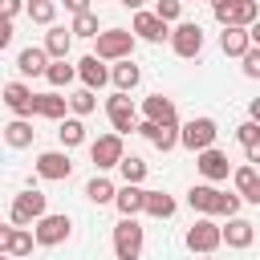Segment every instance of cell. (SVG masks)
Wrapping results in <instances>:
<instances>
[{
    "label": "cell",
    "instance_id": "obj_36",
    "mask_svg": "<svg viewBox=\"0 0 260 260\" xmlns=\"http://www.w3.org/2000/svg\"><path fill=\"white\" fill-rule=\"evenodd\" d=\"M45 77H49V85H69V81L77 77V69H73V65H65V57H61V61H53V65H49V73H45Z\"/></svg>",
    "mask_w": 260,
    "mask_h": 260
},
{
    "label": "cell",
    "instance_id": "obj_32",
    "mask_svg": "<svg viewBox=\"0 0 260 260\" xmlns=\"http://www.w3.org/2000/svg\"><path fill=\"white\" fill-rule=\"evenodd\" d=\"M93 106H98V98H93V89H89V85H85V89H77V93H69V110H73L77 118L93 114Z\"/></svg>",
    "mask_w": 260,
    "mask_h": 260
},
{
    "label": "cell",
    "instance_id": "obj_48",
    "mask_svg": "<svg viewBox=\"0 0 260 260\" xmlns=\"http://www.w3.org/2000/svg\"><path fill=\"white\" fill-rule=\"evenodd\" d=\"M4 260H16V256H8V252H4Z\"/></svg>",
    "mask_w": 260,
    "mask_h": 260
},
{
    "label": "cell",
    "instance_id": "obj_42",
    "mask_svg": "<svg viewBox=\"0 0 260 260\" xmlns=\"http://www.w3.org/2000/svg\"><path fill=\"white\" fill-rule=\"evenodd\" d=\"M244 154H248V162L256 167V162H260V142H252V146H244Z\"/></svg>",
    "mask_w": 260,
    "mask_h": 260
},
{
    "label": "cell",
    "instance_id": "obj_39",
    "mask_svg": "<svg viewBox=\"0 0 260 260\" xmlns=\"http://www.w3.org/2000/svg\"><path fill=\"white\" fill-rule=\"evenodd\" d=\"M240 61H244V77H260V45H252Z\"/></svg>",
    "mask_w": 260,
    "mask_h": 260
},
{
    "label": "cell",
    "instance_id": "obj_11",
    "mask_svg": "<svg viewBox=\"0 0 260 260\" xmlns=\"http://www.w3.org/2000/svg\"><path fill=\"white\" fill-rule=\"evenodd\" d=\"M211 12H215L219 24H244V28H252L260 20V0H232V4H219Z\"/></svg>",
    "mask_w": 260,
    "mask_h": 260
},
{
    "label": "cell",
    "instance_id": "obj_47",
    "mask_svg": "<svg viewBox=\"0 0 260 260\" xmlns=\"http://www.w3.org/2000/svg\"><path fill=\"white\" fill-rule=\"evenodd\" d=\"M219 4H232V0H211V8H219Z\"/></svg>",
    "mask_w": 260,
    "mask_h": 260
},
{
    "label": "cell",
    "instance_id": "obj_1",
    "mask_svg": "<svg viewBox=\"0 0 260 260\" xmlns=\"http://www.w3.org/2000/svg\"><path fill=\"white\" fill-rule=\"evenodd\" d=\"M187 203H191V211H203V215H236L240 211V203H244V195L236 191V195H228V191H219V187H211V183H199V187H191L187 191Z\"/></svg>",
    "mask_w": 260,
    "mask_h": 260
},
{
    "label": "cell",
    "instance_id": "obj_35",
    "mask_svg": "<svg viewBox=\"0 0 260 260\" xmlns=\"http://www.w3.org/2000/svg\"><path fill=\"white\" fill-rule=\"evenodd\" d=\"M73 37H98V16L93 12H73Z\"/></svg>",
    "mask_w": 260,
    "mask_h": 260
},
{
    "label": "cell",
    "instance_id": "obj_38",
    "mask_svg": "<svg viewBox=\"0 0 260 260\" xmlns=\"http://www.w3.org/2000/svg\"><path fill=\"white\" fill-rule=\"evenodd\" d=\"M154 12L171 24V20H179V12H183V0H154Z\"/></svg>",
    "mask_w": 260,
    "mask_h": 260
},
{
    "label": "cell",
    "instance_id": "obj_30",
    "mask_svg": "<svg viewBox=\"0 0 260 260\" xmlns=\"http://www.w3.org/2000/svg\"><path fill=\"white\" fill-rule=\"evenodd\" d=\"M85 199H89V203H114V199H118V187H114L110 179L93 175V179L85 183Z\"/></svg>",
    "mask_w": 260,
    "mask_h": 260
},
{
    "label": "cell",
    "instance_id": "obj_4",
    "mask_svg": "<svg viewBox=\"0 0 260 260\" xmlns=\"http://www.w3.org/2000/svg\"><path fill=\"white\" fill-rule=\"evenodd\" d=\"M219 244H223V228H219L215 219H195V223L187 228V248H191V252L211 256Z\"/></svg>",
    "mask_w": 260,
    "mask_h": 260
},
{
    "label": "cell",
    "instance_id": "obj_6",
    "mask_svg": "<svg viewBox=\"0 0 260 260\" xmlns=\"http://www.w3.org/2000/svg\"><path fill=\"white\" fill-rule=\"evenodd\" d=\"M41 215H49V211H45V195H41V191H20V195L12 199V207H8V219H12V223H20V228L37 223Z\"/></svg>",
    "mask_w": 260,
    "mask_h": 260
},
{
    "label": "cell",
    "instance_id": "obj_5",
    "mask_svg": "<svg viewBox=\"0 0 260 260\" xmlns=\"http://www.w3.org/2000/svg\"><path fill=\"white\" fill-rule=\"evenodd\" d=\"M142 252V228L134 215H122V223L114 228V256L118 260H138Z\"/></svg>",
    "mask_w": 260,
    "mask_h": 260
},
{
    "label": "cell",
    "instance_id": "obj_46",
    "mask_svg": "<svg viewBox=\"0 0 260 260\" xmlns=\"http://www.w3.org/2000/svg\"><path fill=\"white\" fill-rule=\"evenodd\" d=\"M122 4H126V8H134V12H138V8H142V4H146V0H122Z\"/></svg>",
    "mask_w": 260,
    "mask_h": 260
},
{
    "label": "cell",
    "instance_id": "obj_9",
    "mask_svg": "<svg viewBox=\"0 0 260 260\" xmlns=\"http://www.w3.org/2000/svg\"><path fill=\"white\" fill-rule=\"evenodd\" d=\"M89 158H93V167H98V171H110V167H118V162L126 158L122 134H118V130H114V134H102V138L89 146Z\"/></svg>",
    "mask_w": 260,
    "mask_h": 260
},
{
    "label": "cell",
    "instance_id": "obj_28",
    "mask_svg": "<svg viewBox=\"0 0 260 260\" xmlns=\"http://www.w3.org/2000/svg\"><path fill=\"white\" fill-rule=\"evenodd\" d=\"M57 138H61V146L69 150V146H81L85 142V122L73 114V118H61V126H57Z\"/></svg>",
    "mask_w": 260,
    "mask_h": 260
},
{
    "label": "cell",
    "instance_id": "obj_15",
    "mask_svg": "<svg viewBox=\"0 0 260 260\" xmlns=\"http://www.w3.org/2000/svg\"><path fill=\"white\" fill-rule=\"evenodd\" d=\"M138 134H142L150 146H158L162 154L179 146V126H162V122H150V118H142V122H138Z\"/></svg>",
    "mask_w": 260,
    "mask_h": 260
},
{
    "label": "cell",
    "instance_id": "obj_2",
    "mask_svg": "<svg viewBox=\"0 0 260 260\" xmlns=\"http://www.w3.org/2000/svg\"><path fill=\"white\" fill-rule=\"evenodd\" d=\"M98 41V57L102 61H126L130 53H134V28H106V32H98L93 37Z\"/></svg>",
    "mask_w": 260,
    "mask_h": 260
},
{
    "label": "cell",
    "instance_id": "obj_19",
    "mask_svg": "<svg viewBox=\"0 0 260 260\" xmlns=\"http://www.w3.org/2000/svg\"><path fill=\"white\" fill-rule=\"evenodd\" d=\"M77 77H81L89 89H102L106 81H114V77H110V69L102 65V57H98V53H89V57H81V61H77Z\"/></svg>",
    "mask_w": 260,
    "mask_h": 260
},
{
    "label": "cell",
    "instance_id": "obj_12",
    "mask_svg": "<svg viewBox=\"0 0 260 260\" xmlns=\"http://www.w3.org/2000/svg\"><path fill=\"white\" fill-rule=\"evenodd\" d=\"M195 167H199V175H203L207 183H223V179L232 175V162H228V154H223V150H215V146L199 150V154H195Z\"/></svg>",
    "mask_w": 260,
    "mask_h": 260
},
{
    "label": "cell",
    "instance_id": "obj_3",
    "mask_svg": "<svg viewBox=\"0 0 260 260\" xmlns=\"http://www.w3.org/2000/svg\"><path fill=\"white\" fill-rule=\"evenodd\" d=\"M106 114H110V126H114L118 134L138 130V110H134V102H130V93H126V89H118V93H110V98H106Z\"/></svg>",
    "mask_w": 260,
    "mask_h": 260
},
{
    "label": "cell",
    "instance_id": "obj_34",
    "mask_svg": "<svg viewBox=\"0 0 260 260\" xmlns=\"http://www.w3.org/2000/svg\"><path fill=\"white\" fill-rule=\"evenodd\" d=\"M53 16H57V0H28V20L53 24Z\"/></svg>",
    "mask_w": 260,
    "mask_h": 260
},
{
    "label": "cell",
    "instance_id": "obj_16",
    "mask_svg": "<svg viewBox=\"0 0 260 260\" xmlns=\"http://www.w3.org/2000/svg\"><path fill=\"white\" fill-rule=\"evenodd\" d=\"M69 171H73V162H69L65 150H45V154H37V175H41V179L61 183V179H69Z\"/></svg>",
    "mask_w": 260,
    "mask_h": 260
},
{
    "label": "cell",
    "instance_id": "obj_44",
    "mask_svg": "<svg viewBox=\"0 0 260 260\" xmlns=\"http://www.w3.org/2000/svg\"><path fill=\"white\" fill-rule=\"evenodd\" d=\"M248 118H252V122H260V98H252V102H248Z\"/></svg>",
    "mask_w": 260,
    "mask_h": 260
},
{
    "label": "cell",
    "instance_id": "obj_13",
    "mask_svg": "<svg viewBox=\"0 0 260 260\" xmlns=\"http://www.w3.org/2000/svg\"><path fill=\"white\" fill-rule=\"evenodd\" d=\"M134 37H142V41H150V45H158L162 37H171V24L158 16V12H146V8H138L134 12Z\"/></svg>",
    "mask_w": 260,
    "mask_h": 260
},
{
    "label": "cell",
    "instance_id": "obj_18",
    "mask_svg": "<svg viewBox=\"0 0 260 260\" xmlns=\"http://www.w3.org/2000/svg\"><path fill=\"white\" fill-rule=\"evenodd\" d=\"M219 49H223L228 57H244V53L252 49V32H248L244 24H223V32H219Z\"/></svg>",
    "mask_w": 260,
    "mask_h": 260
},
{
    "label": "cell",
    "instance_id": "obj_21",
    "mask_svg": "<svg viewBox=\"0 0 260 260\" xmlns=\"http://www.w3.org/2000/svg\"><path fill=\"white\" fill-rule=\"evenodd\" d=\"M114 207H118L122 215H138V211H146V191H142L138 183H126V187H118V199H114Z\"/></svg>",
    "mask_w": 260,
    "mask_h": 260
},
{
    "label": "cell",
    "instance_id": "obj_20",
    "mask_svg": "<svg viewBox=\"0 0 260 260\" xmlns=\"http://www.w3.org/2000/svg\"><path fill=\"white\" fill-rule=\"evenodd\" d=\"M142 114H146L150 122H162V126H179L175 102H171V98H162V93H150V98L142 102Z\"/></svg>",
    "mask_w": 260,
    "mask_h": 260
},
{
    "label": "cell",
    "instance_id": "obj_40",
    "mask_svg": "<svg viewBox=\"0 0 260 260\" xmlns=\"http://www.w3.org/2000/svg\"><path fill=\"white\" fill-rule=\"evenodd\" d=\"M8 41H12V16H4V20H0V49H4Z\"/></svg>",
    "mask_w": 260,
    "mask_h": 260
},
{
    "label": "cell",
    "instance_id": "obj_10",
    "mask_svg": "<svg viewBox=\"0 0 260 260\" xmlns=\"http://www.w3.org/2000/svg\"><path fill=\"white\" fill-rule=\"evenodd\" d=\"M32 232H37V244H41V248H57V244L69 240L73 223H69V215H41V219L32 223Z\"/></svg>",
    "mask_w": 260,
    "mask_h": 260
},
{
    "label": "cell",
    "instance_id": "obj_17",
    "mask_svg": "<svg viewBox=\"0 0 260 260\" xmlns=\"http://www.w3.org/2000/svg\"><path fill=\"white\" fill-rule=\"evenodd\" d=\"M32 240H37V232H28V228H20V223H12V228L0 232V248H4L8 256H28V252H32Z\"/></svg>",
    "mask_w": 260,
    "mask_h": 260
},
{
    "label": "cell",
    "instance_id": "obj_27",
    "mask_svg": "<svg viewBox=\"0 0 260 260\" xmlns=\"http://www.w3.org/2000/svg\"><path fill=\"white\" fill-rule=\"evenodd\" d=\"M65 110H69V98H61V93H37V118H53V122H61Z\"/></svg>",
    "mask_w": 260,
    "mask_h": 260
},
{
    "label": "cell",
    "instance_id": "obj_33",
    "mask_svg": "<svg viewBox=\"0 0 260 260\" xmlns=\"http://www.w3.org/2000/svg\"><path fill=\"white\" fill-rule=\"evenodd\" d=\"M118 171H122L126 183H142V179H146V162H142L138 154H126V158L118 162Z\"/></svg>",
    "mask_w": 260,
    "mask_h": 260
},
{
    "label": "cell",
    "instance_id": "obj_43",
    "mask_svg": "<svg viewBox=\"0 0 260 260\" xmlns=\"http://www.w3.org/2000/svg\"><path fill=\"white\" fill-rule=\"evenodd\" d=\"M69 12H89V0H65Z\"/></svg>",
    "mask_w": 260,
    "mask_h": 260
},
{
    "label": "cell",
    "instance_id": "obj_23",
    "mask_svg": "<svg viewBox=\"0 0 260 260\" xmlns=\"http://www.w3.org/2000/svg\"><path fill=\"white\" fill-rule=\"evenodd\" d=\"M45 49H49V57H53V61L69 57V49H73V28L49 24V32H45Z\"/></svg>",
    "mask_w": 260,
    "mask_h": 260
},
{
    "label": "cell",
    "instance_id": "obj_8",
    "mask_svg": "<svg viewBox=\"0 0 260 260\" xmlns=\"http://www.w3.org/2000/svg\"><path fill=\"white\" fill-rule=\"evenodd\" d=\"M215 134H219V130H215V118H191V122L179 130V142L199 154V150H207V146L215 142Z\"/></svg>",
    "mask_w": 260,
    "mask_h": 260
},
{
    "label": "cell",
    "instance_id": "obj_26",
    "mask_svg": "<svg viewBox=\"0 0 260 260\" xmlns=\"http://www.w3.org/2000/svg\"><path fill=\"white\" fill-rule=\"evenodd\" d=\"M32 126H28V118H12L8 126H4V142L12 146V150H24V146H32Z\"/></svg>",
    "mask_w": 260,
    "mask_h": 260
},
{
    "label": "cell",
    "instance_id": "obj_25",
    "mask_svg": "<svg viewBox=\"0 0 260 260\" xmlns=\"http://www.w3.org/2000/svg\"><path fill=\"white\" fill-rule=\"evenodd\" d=\"M232 179H236V191H240L248 203H260V175H256L252 162H248V167H236Z\"/></svg>",
    "mask_w": 260,
    "mask_h": 260
},
{
    "label": "cell",
    "instance_id": "obj_31",
    "mask_svg": "<svg viewBox=\"0 0 260 260\" xmlns=\"http://www.w3.org/2000/svg\"><path fill=\"white\" fill-rule=\"evenodd\" d=\"M146 215L171 219V215H175V199H171L167 191H146Z\"/></svg>",
    "mask_w": 260,
    "mask_h": 260
},
{
    "label": "cell",
    "instance_id": "obj_22",
    "mask_svg": "<svg viewBox=\"0 0 260 260\" xmlns=\"http://www.w3.org/2000/svg\"><path fill=\"white\" fill-rule=\"evenodd\" d=\"M252 240H256V228H252L248 219L232 215L228 228H223V244H228V248H252Z\"/></svg>",
    "mask_w": 260,
    "mask_h": 260
},
{
    "label": "cell",
    "instance_id": "obj_50",
    "mask_svg": "<svg viewBox=\"0 0 260 260\" xmlns=\"http://www.w3.org/2000/svg\"><path fill=\"white\" fill-rule=\"evenodd\" d=\"M183 4H187V0H183Z\"/></svg>",
    "mask_w": 260,
    "mask_h": 260
},
{
    "label": "cell",
    "instance_id": "obj_45",
    "mask_svg": "<svg viewBox=\"0 0 260 260\" xmlns=\"http://www.w3.org/2000/svg\"><path fill=\"white\" fill-rule=\"evenodd\" d=\"M248 32H252V45H260V20H256V24L248 28Z\"/></svg>",
    "mask_w": 260,
    "mask_h": 260
},
{
    "label": "cell",
    "instance_id": "obj_41",
    "mask_svg": "<svg viewBox=\"0 0 260 260\" xmlns=\"http://www.w3.org/2000/svg\"><path fill=\"white\" fill-rule=\"evenodd\" d=\"M0 8H4V16H16L20 12V0H0Z\"/></svg>",
    "mask_w": 260,
    "mask_h": 260
},
{
    "label": "cell",
    "instance_id": "obj_7",
    "mask_svg": "<svg viewBox=\"0 0 260 260\" xmlns=\"http://www.w3.org/2000/svg\"><path fill=\"white\" fill-rule=\"evenodd\" d=\"M171 49H175L179 57H199V53H203V28H199L195 20H179V24L171 28Z\"/></svg>",
    "mask_w": 260,
    "mask_h": 260
},
{
    "label": "cell",
    "instance_id": "obj_14",
    "mask_svg": "<svg viewBox=\"0 0 260 260\" xmlns=\"http://www.w3.org/2000/svg\"><path fill=\"white\" fill-rule=\"evenodd\" d=\"M4 106H8L16 118H32V114H37V93H32L24 81H8V85H4Z\"/></svg>",
    "mask_w": 260,
    "mask_h": 260
},
{
    "label": "cell",
    "instance_id": "obj_49",
    "mask_svg": "<svg viewBox=\"0 0 260 260\" xmlns=\"http://www.w3.org/2000/svg\"><path fill=\"white\" fill-rule=\"evenodd\" d=\"M203 260H211V256H203Z\"/></svg>",
    "mask_w": 260,
    "mask_h": 260
},
{
    "label": "cell",
    "instance_id": "obj_24",
    "mask_svg": "<svg viewBox=\"0 0 260 260\" xmlns=\"http://www.w3.org/2000/svg\"><path fill=\"white\" fill-rule=\"evenodd\" d=\"M16 69H20L24 77L49 73V49H20V53H16Z\"/></svg>",
    "mask_w": 260,
    "mask_h": 260
},
{
    "label": "cell",
    "instance_id": "obj_29",
    "mask_svg": "<svg viewBox=\"0 0 260 260\" xmlns=\"http://www.w3.org/2000/svg\"><path fill=\"white\" fill-rule=\"evenodd\" d=\"M110 77H114V85H118V89H126V93L142 81V73H138V65H134L130 57H126V61H118V65L110 69Z\"/></svg>",
    "mask_w": 260,
    "mask_h": 260
},
{
    "label": "cell",
    "instance_id": "obj_37",
    "mask_svg": "<svg viewBox=\"0 0 260 260\" xmlns=\"http://www.w3.org/2000/svg\"><path fill=\"white\" fill-rule=\"evenodd\" d=\"M236 138H240V146H252V142H260V122H240L236 126Z\"/></svg>",
    "mask_w": 260,
    "mask_h": 260
}]
</instances>
